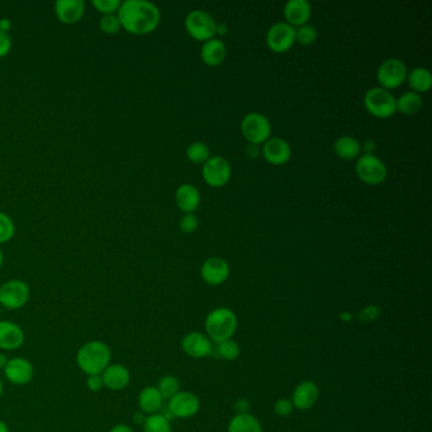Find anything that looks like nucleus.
<instances>
[{
    "label": "nucleus",
    "instance_id": "4468645a",
    "mask_svg": "<svg viewBox=\"0 0 432 432\" xmlns=\"http://www.w3.org/2000/svg\"><path fill=\"white\" fill-rule=\"evenodd\" d=\"M26 334L18 323L0 320V352H16L23 346Z\"/></svg>",
    "mask_w": 432,
    "mask_h": 432
},
{
    "label": "nucleus",
    "instance_id": "9d476101",
    "mask_svg": "<svg viewBox=\"0 0 432 432\" xmlns=\"http://www.w3.org/2000/svg\"><path fill=\"white\" fill-rule=\"evenodd\" d=\"M202 175L209 186L222 188L230 181L232 169L230 162L223 156H211L203 164Z\"/></svg>",
    "mask_w": 432,
    "mask_h": 432
},
{
    "label": "nucleus",
    "instance_id": "a211bd4d",
    "mask_svg": "<svg viewBox=\"0 0 432 432\" xmlns=\"http://www.w3.org/2000/svg\"><path fill=\"white\" fill-rule=\"evenodd\" d=\"M104 388L112 392H121L131 383V373L123 364H110L102 373Z\"/></svg>",
    "mask_w": 432,
    "mask_h": 432
},
{
    "label": "nucleus",
    "instance_id": "49530a36",
    "mask_svg": "<svg viewBox=\"0 0 432 432\" xmlns=\"http://www.w3.org/2000/svg\"><path fill=\"white\" fill-rule=\"evenodd\" d=\"M146 417H147V416L144 415V412L137 411V412L133 415V422H135V423H137V425H144Z\"/></svg>",
    "mask_w": 432,
    "mask_h": 432
},
{
    "label": "nucleus",
    "instance_id": "37998d69",
    "mask_svg": "<svg viewBox=\"0 0 432 432\" xmlns=\"http://www.w3.org/2000/svg\"><path fill=\"white\" fill-rule=\"evenodd\" d=\"M375 149H376V144H375L373 139H367V141L362 144V151H364V154H373Z\"/></svg>",
    "mask_w": 432,
    "mask_h": 432
},
{
    "label": "nucleus",
    "instance_id": "3c124183",
    "mask_svg": "<svg viewBox=\"0 0 432 432\" xmlns=\"http://www.w3.org/2000/svg\"><path fill=\"white\" fill-rule=\"evenodd\" d=\"M3 393H4V383H3V379L0 376V398L3 396Z\"/></svg>",
    "mask_w": 432,
    "mask_h": 432
},
{
    "label": "nucleus",
    "instance_id": "423d86ee",
    "mask_svg": "<svg viewBox=\"0 0 432 432\" xmlns=\"http://www.w3.org/2000/svg\"><path fill=\"white\" fill-rule=\"evenodd\" d=\"M357 178L367 185H379L384 183L388 175L386 164L374 154H362L355 165Z\"/></svg>",
    "mask_w": 432,
    "mask_h": 432
},
{
    "label": "nucleus",
    "instance_id": "7c9ffc66",
    "mask_svg": "<svg viewBox=\"0 0 432 432\" xmlns=\"http://www.w3.org/2000/svg\"><path fill=\"white\" fill-rule=\"evenodd\" d=\"M317 38V29L312 24H303L295 28V43H300V46H311Z\"/></svg>",
    "mask_w": 432,
    "mask_h": 432
},
{
    "label": "nucleus",
    "instance_id": "5701e85b",
    "mask_svg": "<svg viewBox=\"0 0 432 432\" xmlns=\"http://www.w3.org/2000/svg\"><path fill=\"white\" fill-rule=\"evenodd\" d=\"M226 56H227V47L223 41L219 38H211L203 42L201 58L204 64L212 68L219 66L225 61Z\"/></svg>",
    "mask_w": 432,
    "mask_h": 432
},
{
    "label": "nucleus",
    "instance_id": "58836bf2",
    "mask_svg": "<svg viewBox=\"0 0 432 432\" xmlns=\"http://www.w3.org/2000/svg\"><path fill=\"white\" fill-rule=\"evenodd\" d=\"M381 315V308L376 307V305H368L365 307L363 311L359 313V318L360 321H374L375 318L378 317Z\"/></svg>",
    "mask_w": 432,
    "mask_h": 432
},
{
    "label": "nucleus",
    "instance_id": "aec40b11",
    "mask_svg": "<svg viewBox=\"0 0 432 432\" xmlns=\"http://www.w3.org/2000/svg\"><path fill=\"white\" fill-rule=\"evenodd\" d=\"M318 397H320V389L317 384L315 381H305L295 386L290 401L294 409L307 411L316 404Z\"/></svg>",
    "mask_w": 432,
    "mask_h": 432
},
{
    "label": "nucleus",
    "instance_id": "4be33fe9",
    "mask_svg": "<svg viewBox=\"0 0 432 432\" xmlns=\"http://www.w3.org/2000/svg\"><path fill=\"white\" fill-rule=\"evenodd\" d=\"M175 203L184 214H194L201 204V193L196 185L185 183L175 191Z\"/></svg>",
    "mask_w": 432,
    "mask_h": 432
},
{
    "label": "nucleus",
    "instance_id": "2f4dec72",
    "mask_svg": "<svg viewBox=\"0 0 432 432\" xmlns=\"http://www.w3.org/2000/svg\"><path fill=\"white\" fill-rule=\"evenodd\" d=\"M156 388L159 389V392H160L164 399H170L180 391V383H179L177 376L165 375L159 381Z\"/></svg>",
    "mask_w": 432,
    "mask_h": 432
},
{
    "label": "nucleus",
    "instance_id": "c85d7f7f",
    "mask_svg": "<svg viewBox=\"0 0 432 432\" xmlns=\"http://www.w3.org/2000/svg\"><path fill=\"white\" fill-rule=\"evenodd\" d=\"M186 157L196 165H203L211 157V150L207 144L202 141H196L186 147Z\"/></svg>",
    "mask_w": 432,
    "mask_h": 432
},
{
    "label": "nucleus",
    "instance_id": "f704fd0d",
    "mask_svg": "<svg viewBox=\"0 0 432 432\" xmlns=\"http://www.w3.org/2000/svg\"><path fill=\"white\" fill-rule=\"evenodd\" d=\"M14 232H16V227H14L12 218L6 214L0 212V243H6L9 240H12Z\"/></svg>",
    "mask_w": 432,
    "mask_h": 432
},
{
    "label": "nucleus",
    "instance_id": "09e8293b",
    "mask_svg": "<svg viewBox=\"0 0 432 432\" xmlns=\"http://www.w3.org/2000/svg\"><path fill=\"white\" fill-rule=\"evenodd\" d=\"M226 31H227V26H226V24H217V32H216V35H226Z\"/></svg>",
    "mask_w": 432,
    "mask_h": 432
},
{
    "label": "nucleus",
    "instance_id": "f3484780",
    "mask_svg": "<svg viewBox=\"0 0 432 432\" xmlns=\"http://www.w3.org/2000/svg\"><path fill=\"white\" fill-rule=\"evenodd\" d=\"M181 350L188 357L202 359V357H209L214 352V345L207 334H201V332H189V334H185L181 340Z\"/></svg>",
    "mask_w": 432,
    "mask_h": 432
},
{
    "label": "nucleus",
    "instance_id": "f03ea898",
    "mask_svg": "<svg viewBox=\"0 0 432 432\" xmlns=\"http://www.w3.org/2000/svg\"><path fill=\"white\" fill-rule=\"evenodd\" d=\"M76 364L87 376L100 375L112 364V350L103 341H88L76 352Z\"/></svg>",
    "mask_w": 432,
    "mask_h": 432
},
{
    "label": "nucleus",
    "instance_id": "a19ab883",
    "mask_svg": "<svg viewBox=\"0 0 432 432\" xmlns=\"http://www.w3.org/2000/svg\"><path fill=\"white\" fill-rule=\"evenodd\" d=\"M87 386L90 392L98 393L103 391L102 375H89L87 378Z\"/></svg>",
    "mask_w": 432,
    "mask_h": 432
},
{
    "label": "nucleus",
    "instance_id": "de8ad7c7",
    "mask_svg": "<svg viewBox=\"0 0 432 432\" xmlns=\"http://www.w3.org/2000/svg\"><path fill=\"white\" fill-rule=\"evenodd\" d=\"M8 360H9V359H8L6 354L3 352H0V370H1V372L6 368Z\"/></svg>",
    "mask_w": 432,
    "mask_h": 432
},
{
    "label": "nucleus",
    "instance_id": "79ce46f5",
    "mask_svg": "<svg viewBox=\"0 0 432 432\" xmlns=\"http://www.w3.org/2000/svg\"><path fill=\"white\" fill-rule=\"evenodd\" d=\"M235 409L237 411V413H248V404L246 399H237L236 404H235Z\"/></svg>",
    "mask_w": 432,
    "mask_h": 432
},
{
    "label": "nucleus",
    "instance_id": "dca6fc26",
    "mask_svg": "<svg viewBox=\"0 0 432 432\" xmlns=\"http://www.w3.org/2000/svg\"><path fill=\"white\" fill-rule=\"evenodd\" d=\"M263 156L271 165L280 167L290 160L292 149L285 139L270 137L263 144Z\"/></svg>",
    "mask_w": 432,
    "mask_h": 432
},
{
    "label": "nucleus",
    "instance_id": "20e7f679",
    "mask_svg": "<svg viewBox=\"0 0 432 432\" xmlns=\"http://www.w3.org/2000/svg\"><path fill=\"white\" fill-rule=\"evenodd\" d=\"M364 105L376 118H389L397 113V104L392 93L381 87L372 88L364 95Z\"/></svg>",
    "mask_w": 432,
    "mask_h": 432
},
{
    "label": "nucleus",
    "instance_id": "0eeeda50",
    "mask_svg": "<svg viewBox=\"0 0 432 432\" xmlns=\"http://www.w3.org/2000/svg\"><path fill=\"white\" fill-rule=\"evenodd\" d=\"M185 29L188 35L196 41H206L214 38L217 32V22L209 13L202 9L191 11L185 18Z\"/></svg>",
    "mask_w": 432,
    "mask_h": 432
},
{
    "label": "nucleus",
    "instance_id": "39448f33",
    "mask_svg": "<svg viewBox=\"0 0 432 432\" xmlns=\"http://www.w3.org/2000/svg\"><path fill=\"white\" fill-rule=\"evenodd\" d=\"M31 298L28 284L21 279H11L0 285V305L8 311L22 310Z\"/></svg>",
    "mask_w": 432,
    "mask_h": 432
},
{
    "label": "nucleus",
    "instance_id": "6e6552de",
    "mask_svg": "<svg viewBox=\"0 0 432 432\" xmlns=\"http://www.w3.org/2000/svg\"><path fill=\"white\" fill-rule=\"evenodd\" d=\"M409 69L399 58H386L376 70V80L386 90L397 89L407 79Z\"/></svg>",
    "mask_w": 432,
    "mask_h": 432
},
{
    "label": "nucleus",
    "instance_id": "2eb2a0df",
    "mask_svg": "<svg viewBox=\"0 0 432 432\" xmlns=\"http://www.w3.org/2000/svg\"><path fill=\"white\" fill-rule=\"evenodd\" d=\"M230 265L222 258H209L201 266V277L209 285H219L230 277Z\"/></svg>",
    "mask_w": 432,
    "mask_h": 432
},
{
    "label": "nucleus",
    "instance_id": "a18cd8bd",
    "mask_svg": "<svg viewBox=\"0 0 432 432\" xmlns=\"http://www.w3.org/2000/svg\"><path fill=\"white\" fill-rule=\"evenodd\" d=\"M110 432H133V430L131 428V427L128 426V425H125V423H118V425H115V426L112 427Z\"/></svg>",
    "mask_w": 432,
    "mask_h": 432
},
{
    "label": "nucleus",
    "instance_id": "412c9836",
    "mask_svg": "<svg viewBox=\"0 0 432 432\" xmlns=\"http://www.w3.org/2000/svg\"><path fill=\"white\" fill-rule=\"evenodd\" d=\"M55 13L61 23H78L85 13V1L84 0H58L55 4Z\"/></svg>",
    "mask_w": 432,
    "mask_h": 432
},
{
    "label": "nucleus",
    "instance_id": "9b49d317",
    "mask_svg": "<svg viewBox=\"0 0 432 432\" xmlns=\"http://www.w3.org/2000/svg\"><path fill=\"white\" fill-rule=\"evenodd\" d=\"M295 43V28L287 22L273 24L266 33V45L275 53L289 51Z\"/></svg>",
    "mask_w": 432,
    "mask_h": 432
},
{
    "label": "nucleus",
    "instance_id": "f8f14e48",
    "mask_svg": "<svg viewBox=\"0 0 432 432\" xmlns=\"http://www.w3.org/2000/svg\"><path fill=\"white\" fill-rule=\"evenodd\" d=\"M4 378L13 386H23L33 381L35 367L28 359L22 357H12L8 360L3 370Z\"/></svg>",
    "mask_w": 432,
    "mask_h": 432
},
{
    "label": "nucleus",
    "instance_id": "b1692460",
    "mask_svg": "<svg viewBox=\"0 0 432 432\" xmlns=\"http://www.w3.org/2000/svg\"><path fill=\"white\" fill-rule=\"evenodd\" d=\"M139 409L144 415L150 416L160 413L164 398L156 386H144L139 394Z\"/></svg>",
    "mask_w": 432,
    "mask_h": 432
},
{
    "label": "nucleus",
    "instance_id": "c9c22d12",
    "mask_svg": "<svg viewBox=\"0 0 432 432\" xmlns=\"http://www.w3.org/2000/svg\"><path fill=\"white\" fill-rule=\"evenodd\" d=\"M121 0H93V6L103 16L115 14L121 6Z\"/></svg>",
    "mask_w": 432,
    "mask_h": 432
},
{
    "label": "nucleus",
    "instance_id": "473e14b6",
    "mask_svg": "<svg viewBox=\"0 0 432 432\" xmlns=\"http://www.w3.org/2000/svg\"><path fill=\"white\" fill-rule=\"evenodd\" d=\"M240 352H241L240 346L236 341H233L232 339L218 342L217 347H216L217 357H222V359L228 360V362L236 360L237 357H240Z\"/></svg>",
    "mask_w": 432,
    "mask_h": 432
},
{
    "label": "nucleus",
    "instance_id": "393cba45",
    "mask_svg": "<svg viewBox=\"0 0 432 432\" xmlns=\"http://www.w3.org/2000/svg\"><path fill=\"white\" fill-rule=\"evenodd\" d=\"M334 151L341 160L350 162L362 155V144L352 136H341L334 142Z\"/></svg>",
    "mask_w": 432,
    "mask_h": 432
},
{
    "label": "nucleus",
    "instance_id": "f257e3e1",
    "mask_svg": "<svg viewBox=\"0 0 432 432\" xmlns=\"http://www.w3.org/2000/svg\"><path fill=\"white\" fill-rule=\"evenodd\" d=\"M122 28L136 36L149 35L154 32L162 19L160 9L147 0H126L122 1L117 12Z\"/></svg>",
    "mask_w": 432,
    "mask_h": 432
},
{
    "label": "nucleus",
    "instance_id": "864d4df0",
    "mask_svg": "<svg viewBox=\"0 0 432 432\" xmlns=\"http://www.w3.org/2000/svg\"><path fill=\"white\" fill-rule=\"evenodd\" d=\"M1 310H3V307L0 305V317H1Z\"/></svg>",
    "mask_w": 432,
    "mask_h": 432
},
{
    "label": "nucleus",
    "instance_id": "1a4fd4ad",
    "mask_svg": "<svg viewBox=\"0 0 432 432\" xmlns=\"http://www.w3.org/2000/svg\"><path fill=\"white\" fill-rule=\"evenodd\" d=\"M241 132L243 137L251 144H264L270 139L271 123L265 115L251 112L243 117L241 122Z\"/></svg>",
    "mask_w": 432,
    "mask_h": 432
},
{
    "label": "nucleus",
    "instance_id": "cd10ccee",
    "mask_svg": "<svg viewBox=\"0 0 432 432\" xmlns=\"http://www.w3.org/2000/svg\"><path fill=\"white\" fill-rule=\"evenodd\" d=\"M397 112L406 115H415L422 110L423 99L415 92H406L396 99Z\"/></svg>",
    "mask_w": 432,
    "mask_h": 432
},
{
    "label": "nucleus",
    "instance_id": "c03bdc74",
    "mask_svg": "<svg viewBox=\"0 0 432 432\" xmlns=\"http://www.w3.org/2000/svg\"><path fill=\"white\" fill-rule=\"evenodd\" d=\"M12 29V21L9 18H0V31L9 33V31Z\"/></svg>",
    "mask_w": 432,
    "mask_h": 432
},
{
    "label": "nucleus",
    "instance_id": "bb28decb",
    "mask_svg": "<svg viewBox=\"0 0 432 432\" xmlns=\"http://www.w3.org/2000/svg\"><path fill=\"white\" fill-rule=\"evenodd\" d=\"M228 432H263V427L255 416L237 413L228 423Z\"/></svg>",
    "mask_w": 432,
    "mask_h": 432
},
{
    "label": "nucleus",
    "instance_id": "7ed1b4c3",
    "mask_svg": "<svg viewBox=\"0 0 432 432\" xmlns=\"http://www.w3.org/2000/svg\"><path fill=\"white\" fill-rule=\"evenodd\" d=\"M204 329L209 340H214L217 344L231 340L237 330L236 315L226 307L216 308L206 318Z\"/></svg>",
    "mask_w": 432,
    "mask_h": 432
},
{
    "label": "nucleus",
    "instance_id": "6ab92c4d",
    "mask_svg": "<svg viewBox=\"0 0 432 432\" xmlns=\"http://www.w3.org/2000/svg\"><path fill=\"white\" fill-rule=\"evenodd\" d=\"M312 17V6L307 0H289L284 6L285 22L298 28L310 22Z\"/></svg>",
    "mask_w": 432,
    "mask_h": 432
},
{
    "label": "nucleus",
    "instance_id": "72a5a7b5",
    "mask_svg": "<svg viewBox=\"0 0 432 432\" xmlns=\"http://www.w3.org/2000/svg\"><path fill=\"white\" fill-rule=\"evenodd\" d=\"M99 28L105 35H117L121 31V22L117 17V14L103 16L99 21Z\"/></svg>",
    "mask_w": 432,
    "mask_h": 432
},
{
    "label": "nucleus",
    "instance_id": "8fccbe9b",
    "mask_svg": "<svg viewBox=\"0 0 432 432\" xmlns=\"http://www.w3.org/2000/svg\"><path fill=\"white\" fill-rule=\"evenodd\" d=\"M0 432H9V427L4 421L0 420Z\"/></svg>",
    "mask_w": 432,
    "mask_h": 432
},
{
    "label": "nucleus",
    "instance_id": "ea45409f",
    "mask_svg": "<svg viewBox=\"0 0 432 432\" xmlns=\"http://www.w3.org/2000/svg\"><path fill=\"white\" fill-rule=\"evenodd\" d=\"M12 50V38L9 33L0 31V58H6Z\"/></svg>",
    "mask_w": 432,
    "mask_h": 432
},
{
    "label": "nucleus",
    "instance_id": "4c0bfd02",
    "mask_svg": "<svg viewBox=\"0 0 432 432\" xmlns=\"http://www.w3.org/2000/svg\"><path fill=\"white\" fill-rule=\"evenodd\" d=\"M293 409L292 401L288 398H280L274 404V412H275V415L280 416V417H288L292 415Z\"/></svg>",
    "mask_w": 432,
    "mask_h": 432
},
{
    "label": "nucleus",
    "instance_id": "603ef678",
    "mask_svg": "<svg viewBox=\"0 0 432 432\" xmlns=\"http://www.w3.org/2000/svg\"><path fill=\"white\" fill-rule=\"evenodd\" d=\"M3 263H4V255H3V251L0 250V268L3 266Z\"/></svg>",
    "mask_w": 432,
    "mask_h": 432
},
{
    "label": "nucleus",
    "instance_id": "ddd939ff",
    "mask_svg": "<svg viewBox=\"0 0 432 432\" xmlns=\"http://www.w3.org/2000/svg\"><path fill=\"white\" fill-rule=\"evenodd\" d=\"M201 409V401L194 393L179 391L169 399L167 412L172 418H189L198 413Z\"/></svg>",
    "mask_w": 432,
    "mask_h": 432
},
{
    "label": "nucleus",
    "instance_id": "c756f323",
    "mask_svg": "<svg viewBox=\"0 0 432 432\" xmlns=\"http://www.w3.org/2000/svg\"><path fill=\"white\" fill-rule=\"evenodd\" d=\"M142 426L144 432H173L170 420H167L162 413L147 416Z\"/></svg>",
    "mask_w": 432,
    "mask_h": 432
},
{
    "label": "nucleus",
    "instance_id": "e433bc0d",
    "mask_svg": "<svg viewBox=\"0 0 432 432\" xmlns=\"http://www.w3.org/2000/svg\"><path fill=\"white\" fill-rule=\"evenodd\" d=\"M199 227V221L194 214H185L179 222V228L184 233H193Z\"/></svg>",
    "mask_w": 432,
    "mask_h": 432
},
{
    "label": "nucleus",
    "instance_id": "a878e982",
    "mask_svg": "<svg viewBox=\"0 0 432 432\" xmlns=\"http://www.w3.org/2000/svg\"><path fill=\"white\" fill-rule=\"evenodd\" d=\"M407 84L411 88V92L417 94L427 93L432 87V75L430 70L426 68H415L407 74Z\"/></svg>",
    "mask_w": 432,
    "mask_h": 432
}]
</instances>
